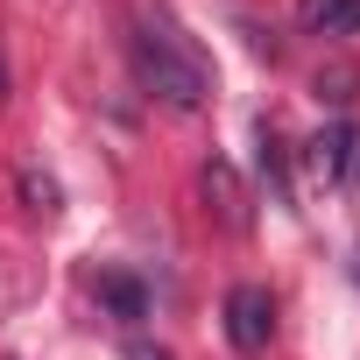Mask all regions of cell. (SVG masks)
Segmentation results:
<instances>
[{
	"instance_id": "9c48e42d",
	"label": "cell",
	"mask_w": 360,
	"mask_h": 360,
	"mask_svg": "<svg viewBox=\"0 0 360 360\" xmlns=\"http://www.w3.org/2000/svg\"><path fill=\"white\" fill-rule=\"evenodd\" d=\"M127 360H169L162 346H148V339H127Z\"/></svg>"
},
{
	"instance_id": "ba28073f",
	"label": "cell",
	"mask_w": 360,
	"mask_h": 360,
	"mask_svg": "<svg viewBox=\"0 0 360 360\" xmlns=\"http://www.w3.org/2000/svg\"><path fill=\"white\" fill-rule=\"evenodd\" d=\"M353 85H360L353 71H332V78L318 71V99H332V106H346V99H353Z\"/></svg>"
},
{
	"instance_id": "8992f818",
	"label": "cell",
	"mask_w": 360,
	"mask_h": 360,
	"mask_svg": "<svg viewBox=\"0 0 360 360\" xmlns=\"http://www.w3.org/2000/svg\"><path fill=\"white\" fill-rule=\"evenodd\" d=\"M99 304H106L113 318H127V325L148 318V290H141L134 276H99Z\"/></svg>"
},
{
	"instance_id": "52a82bcc",
	"label": "cell",
	"mask_w": 360,
	"mask_h": 360,
	"mask_svg": "<svg viewBox=\"0 0 360 360\" xmlns=\"http://www.w3.org/2000/svg\"><path fill=\"white\" fill-rule=\"evenodd\" d=\"M15 191H22V205H29L36 219H57V184H50L43 169H22V176H15Z\"/></svg>"
},
{
	"instance_id": "5b68a950",
	"label": "cell",
	"mask_w": 360,
	"mask_h": 360,
	"mask_svg": "<svg viewBox=\"0 0 360 360\" xmlns=\"http://www.w3.org/2000/svg\"><path fill=\"white\" fill-rule=\"evenodd\" d=\"M198 184H205V212H219V226H248V205H240V184H233V169L226 162H205V176H198Z\"/></svg>"
},
{
	"instance_id": "277c9868",
	"label": "cell",
	"mask_w": 360,
	"mask_h": 360,
	"mask_svg": "<svg viewBox=\"0 0 360 360\" xmlns=\"http://www.w3.org/2000/svg\"><path fill=\"white\" fill-rule=\"evenodd\" d=\"M304 36H360V0H297Z\"/></svg>"
},
{
	"instance_id": "3957f363",
	"label": "cell",
	"mask_w": 360,
	"mask_h": 360,
	"mask_svg": "<svg viewBox=\"0 0 360 360\" xmlns=\"http://www.w3.org/2000/svg\"><path fill=\"white\" fill-rule=\"evenodd\" d=\"M304 162L325 176V184H360V127H353V120L318 127L311 148H304Z\"/></svg>"
},
{
	"instance_id": "30bf717a",
	"label": "cell",
	"mask_w": 360,
	"mask_h": 360,
	"mask_svg": "<svg viewBox=\"0 0 360 360\" xmlns=\"http://www.w3.org/2000/svg\"><path fill=\"white\" fill-rule=\"evenodd\" d=\"M0 99H8V71H0Z\"/></svg>"
},
{
	"instance_id": "6da1fadb",
	"label": "cell",
	"mask_w": 360,
	"mask_h": 360,
	"mask_svg": "<svg viewBox=\"0 0 360 360\" xmlns=\"http://www.w3.org/2000/svg\"><path fill=\"white\" fill-rule=\"evenodd\" d=\"M134 78H141V92H155V99L176 106V113H198L205 92H212L205 57L176 36L169 22H141V36H134Z\"/></svg>"
},
{
	"instance_id": "7a4b0ae2",
	"label": "cell",
	"mask_w": 360,
	"mask_h": 360,
	"mask_svg": "<svg viewBox=\"0 0 360 360\" xmlns=\"http://www.w3.org/2000/svg\"><path fill=\"white\" fill-rule=\"evenodd\" d=\"M226 339H233V353H269V339H276V297L262 290V283H233L226 290Z\"/></svg>"
}]
</instances>
